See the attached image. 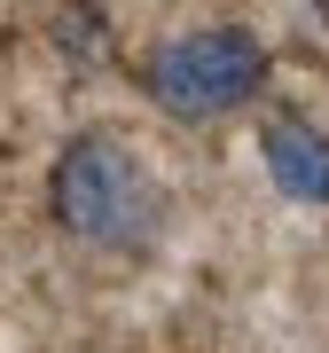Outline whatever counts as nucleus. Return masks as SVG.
<instances>
[{
    "label": "nucleus",
    "mask_w": 329,
    "mask_h": 353,
    "mask_svg": "<svg viewBox=\"0 0 329 353\" xmlns=\"http://www.w3.org/2000/svg\"><path fill=\"white\" fill-rule=\"evenodd\" d=\"M141 87L173 118H228L266 87V48L243 24H204V32L164 39L141 63Z\"/></svg>",
    "instance_id": "obj_2"
},
{
    "label": "nucleus",
    "mask_w": 329,
    "mask_h": 353,
    "mask_svg": "<svg viewBox=\"0 0 329 353\" xmlns=\"http://www.w3.org/2000/svg\"><path fill=\"white\" fill-rule=\"evenodd\" d=\"M47 204L55 220L71 228L78 243H102V252H141L157 228V189L149 173L134 165L126 141L110 134H71L63 157L47 173Z\"/></svg>",
    "instance_id": "obj_1"
},
{
    "label": "nucleus",
    "mask_w": 329,
    "mask_h": 353,
    "mask_svg": "<svg viewBox=\"0 0 329 353\" xmlns=\"http://www.w3.org/2000/svg\"><path fill=\"white\" fill-rule=\"evenodd\" d=\"M259 157L290 204H329V134L314 118H275L259 134Z\"/></svg>",
    "instance_id": "obj_3"
}]
</instances>
